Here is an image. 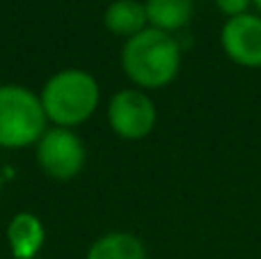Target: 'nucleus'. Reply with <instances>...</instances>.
Instances as JSON below:
<instances>
[{
	"mask_svg": "<svg viewBox=\"0 0 261 259\" xmlns=\"http://www.w3.org/2000/svg\"><path fill=\"white\" fill-rule=\"evenodd\" d=\"M149 28L163 30L167 35H174L176 30H184L195 14L193 0H144Z\"/></svg>",
	"mask_w": 261,
	"mask_h": 259,
	"instance_id": "1a4fd4ad",
	"label": "nucleus"
},
{
	"mask_svg": "<svg viewBox=\"0 0 261 259\" xmlns=\"http://www.w3.org/2000/svg\"><path fill=\"white\" fill-rule=\"evenodd\" d=\"M85 259H149L142 239L130 232H106L92 241Z\"/></svg>",
	"mask_w": 261,
	"mask_h": 259,
	"instance_id": "6e6552de",
	"label": "nucleus"
},
{
	"mask_svg": "<svg viewBox=\"0 0 261 259\" xmlns=\"http://www.w3.org/2000/svg\"><path fill=\"white\" fill-rule=\"evenodd\" d=\"M220 48L234 64L261 69V16L241 14L227 18L220 28Z\"/></svg>",
	"mask_w": 261,
	"mask_h": 259,
	"instance_id": "423d86ee",
	"label": "nucleus"
},
{
	"mask_svg": "<svg viewBox=\"0 0 261 259\" xmlns=\"http://www.w3.org/2000/svg\"><path fill=\"white\" fill-rule=\"evenodd\" d=\"M37 165L46 177L69 182L78 177L87 163V147L73 128L50 126L35 145Z\"/></svg>",
	"mask_w": 261,
	"mask_h": 259,
	"instance_id": "20e7f679",
	"label": "nucleus"
},
{
	"mask_svg": "<svg viewBox=\"0 0 261 259\" xmlns=\"http://www.w3.org/2000/svg\"><path fill=\"white\" fill-rule=\"evenodd\" d=\"M41 108L53 126L73 128L96 113L101 101L99 81L78 67L60 69L44 83L39 92Z\"/></svg>",
	"mask_w": 261,
	"mask_h": 259,
	"instance_id": "f03ea898",
	"label": "nucleus"
},
{
	"mask_svg": "<svg viewBox=\"0 0 261 259\" xmlns=\"http://www.w3.org/2000/svg\"><path fill=\"white\" fill-rule=\"evenodd\" d=\"M252 5L259 9V14H261V0H252Z\"/></svg>",
	"mask_w": 261,
	"mask_h": 259,
	"instance_id": "f8f14e48",
	"label": "nucleus"
},
{
	"mask_svg": "<svg viewBox=\"0 0 261 259\" xmlns=\"http://www.w3.org/2000/svg\"><path fill=\"white\" fill-rule=\"evenodd\" d=\"M103 25L113 35L124 37V39L142 32L144 28H149L144 3H140V0H113L103 12Z\"/></svg>",
	"mask_w": 261,
	"mask_h": 259,
	"instance_id": "9d476101",
	"label": "nucleus"
},
{
	"mask_svg": "<svg viewBox=\"0 0 261 259\" xmlns=\"http://www.w3.org/2000/svg\"><path fill=\"white\" fill-rule=\"evenodd\" d=\"M216 7L227 18H234L241 16V14H248L250 7H252V0H216Z\"/></svg>",
	"mask_w": 261,
	"mask_h": 259,
	"instance_id": "9b49d317",
	"label": "nucleus"
},
{
	"mask_svg": "<svg viewBox=\"0 0 261 259\" xmlns=\"http://www.w3.org/2000/svg\"><path fill=\"white\" fill-rule=\"evenodd\" d=\"M158 122V110L153 99L144 90L124 87L110 96L108 124L122 140H144L151 136Z\"/></svg>",
	"mask_w": 261,
	"mask_h": 259,
	"instance_id": "39448f33",
	"label": "nucleus"
},
{
	"mask_svg": "<svg viewBox=\"0 0 261 259\" xmlns=\"http://www.w3.org/2000/svg\"><path fill=\"white\" fill-rule=\"evenodd\" d=\"M9 255L14 259H35L46 243V227L32 211H18L9 218L5 229Z\"/></svg>",
	"mask_w": 261,
	"mask_h": 259,
	"instance_id": "0eeeda50",
	"label": "nucleus"
},
{
	"mask_svg": "<svg viewBox=\"0 0 261 259\" xmlns=\"http://www.w3.org/2000/svg\"><path fill=\"white\" fill-rule=\"evenodd\" d=\"M119 62L122 71L138 90H161L179 76L181 46L167 32L144 28L142 32L124 39Z\"/></svg>",
	"mask_w": 261,
	"mask_h": 259,
	"instance_id": "f257e3e1",
	"label": "nucleus"
},
{
	"mask_svg": "<svg viewBox=\"0 0 261 259\" xmlns=\"http://www.w3.org/2000/svg\"><path fill=\"white\" fill-rule=\"evenodd\" d=\"M48 128L39 94L25 85H0V147L25 149L35 147Z\"/></svg>",
	"mask_w": 261,
	"mask_h": 259,
	"instance_id": "7ed1b4c3",
	"label": "nucleus"
}]
</instances>
